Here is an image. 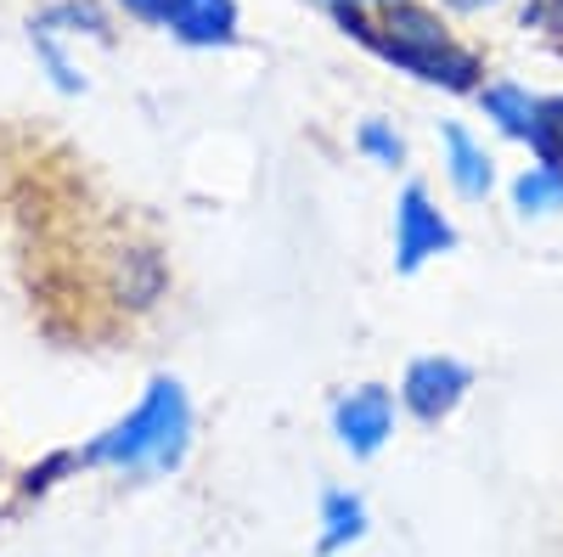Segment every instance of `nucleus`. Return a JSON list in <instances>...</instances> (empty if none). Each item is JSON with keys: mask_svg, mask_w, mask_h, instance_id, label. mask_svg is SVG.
<instances>
[{"mask_svg": "<svg viewBox=\"0 0 563 557\" xmlns=\"http://www.w3.org/2000/svg\"><path fill=\"white\" fill-rule=\"evenodd\" d=\"M512 209L530 214H558L563 209V164H536L512 180Z\"/></svg>", "mask_w": 563, "mask_h": 557, "instance_id": "10", "label": "nucleus"}, {"mask_svg": "<svg viewBox=\"0 0 563 557\" xmlns=\"http://www.w3.org/2000/svg\"><path fill=\"white\" fill-rule=\"evenodd\" d=\"M445 175L462 198H490V186H496V169H490V153L485 142H474L462 124H445Z\"/></svg>", "mask_w": 563, "mask_h": 557, "instance_id": "8", "label": "nucleus"}, {"mask_svg": "<svg viewBox=\"0 0 563 557\" xmlns=\"http://www.w3.org/2000/svg\"><path fill=\"white\" fill-rule=\"evenodd\" d=\"M479 108L485 119L512 135V142H525L530 153H541V135H547V97H530L525 85H479Z\"/></svg>", "mask_w": 563, "mask_h": 557, "instance_id": "6", "label": "nucleus"}, {"mask_svg": "<svg viewBox=\"0 0 563 557\" xmlns=\"http://www.w3.org/2000/svg\"><path fill=\"white\" fill-rule=\"evenodd\" d=\"M366 501L355 490H327L321 495V552H344L366 535Z\"/></svg>", "mask_w": 563, "mask_h": 557, "instance_id": "9", "label": "nucleus"}, {"mask_svg": "<svg viewBox=\"0 0 563 557\" xmlns=\"http://www.w3.org/2000/svg\"><path fill=\"white\" fill-rule=\"evenodd\" d=\"M29 40H34V57L45 63V74H52V85H57V90H68V97H74V90H85V74L68 63V52H63V34H57V29L34 23V29H29Z\"/></svg>", "mask_w": 563, "mask_h": 557, "instance_id": "11", "label": "nucleus"}, {"mask_svg": "<svg viewBox=\"0 0 563 557\" xmlns=\"http://www.w3.org/2000/svg\"><path fill=\"white\" fill-rule=\"evenodd\" d=\"M355 147H361L372 164H384V169H400V164H406V142H400L384 119H366V124L355 130Z\"/></svg>", "mask_w": 563, "mask_h": 557, "instance_id": "13", "label": "nucleus"}, {"mask_svg": "<svg viewBox=\"0 0 563 557\" xmlns=\"http://www.w3.org/2000/svg\"><path fill=\"white\" fill-rule=\"evenodd\" d=\"M361 7H395V0H361Z\"/></svg>", "mask_w": 563, "mask_h": 557, "instance_id": "18", "label": "nucleus"}, {"mask_svg": "<svg viewBox=\"0 0 563 557\" xmlns=\"http://www.w3.org/2000/svg\"><path fill=\"white\" fill-rule=\"evenodd\" d=\"M119 7H124L135 23H164V18H169V0H119Z\"/></svg>", "mask_w": 563, "mask_h": 557, "instance_id": "16", "label": "nucleus"}, {"mask_svg": "<svg viewBox=\"0 0 563 557\" xmlns=\"http://www.w3.org/2000/svg\"><path fill=\"white\" fill-rule=\"evenodd\" d=\"M361 40H366L389 68H400V74H411V79H422V85H440V90H479L485 63L467 52V45L440 23V12H429V7H411V0L378 7V18L366 23Z\"/></svg>", "mask_w": 563, "mask_h": 557, "instance_id": "2", "label": "nucleus"}, {"mask_svg": "<svg viewBox=\"0 0 563 557\" xmlns=\"http://www.w3.org/2000/svg\"><path fill=\"white\" fill-rule=\"evenodd\" d=\"M186 450H192V400H186L180 378L158 371L119 423H108L74 456L79 468H102V474H175Z\"/></svg>", "mask_w": 563, "mask_h": 557, "instance_id": "1", "label": "nucleus"}, {"mask_svg": "<svg viewBox=\"0 0 563 557\" xmlns=\"http://www.w3.org/2000/svg\"><path fill=\"white\" fill-rule=\"evenodd\" d=\"M333 434L350 456H378L395 439V394L384 383H361L333 405Z\"/></svg>", "mask_w": 563, "mask_h": 557, "instance_id": "5", "label": "nucleus"}, {"mask_svg": "<svg viewBox=\"0 0 563 557\" xmlns=\"http://www.w3.org/2000/svg\"><path fill=\"white\" fill-rule=\"evenodd\" d=\"M536 164H563V97H547V135Z\"/></svg>", "mask_w": 563, "mask_h": 557, "instance_id": "14", "label": "nucleus"}, {"mask_svg": "<svg viewBox=\"0 0 563 557\" xmlns=\"http://www.w3.org/2000/svg\"><path fill=\"white\" fill-rule=\"evenodd\" d=\"M164 29L192 52H220L238 40V0H169Z\"/></svg>", "mask_w": 563, "mask_h": 557, "instance_id": "7", "label": "nucleus"}, {"mask_svg": "<svg viewBox=\"0 0 563 557\" xmlns=\"http://www.w3.org/2000/svg\"><path fill=\"white\" fill-rule=\"evenodd\" d=\"M34 23H45V29H57L63 40H74V34H108V18L90 7V0H63V7H52L45 18H34Z\"/></svg>", "mask_w": 563, "mask_h": 557, "instance_id": "12", "label": "nucleus"}, {"mask_svg": "<svg viewBox=\"0 0 563 557\" xmlns=\"http://www.w3.org/2000/svg\"><path fill=\"white\" fill-rule=\"evenodd\" d=\"M440 7H451V12H485V7H496V0H440Z\"/></svg>", "mask_w": 563, "mask_h": 557, "instance_id": "17", "label": "nucleus"}, {"mask_svg": "<svg viewBox=\"0 0 563 557\" xmlns=\"http://www.w3.org/2000/svg\"><path fill=\"white\" fill-rule=\"evenodd\" d=\"M456 248V225L434 209V198L422 186H406L400 203H395V270L417 276L429 259Z\"/></svg>", "mask_w": 563, "mask_h": 557, "instance_id": "3", "label": "nucleus"}, {"mask_svg": "<svg viewBox=\"0 0 563 557\" xmlns=\"http://www.w3.org/2000/svg\"><path fill=\"white\" fill-rule=\"evenodd\" d=\"M467 389H474V371H467L456 355H422L406 366V378H400V400L411 416H422V423H440V416H451Z\"/></svg>", "mask_w": 563, "mask_h": 557, "instance_id": "4", "label": "nucleus"}, {"mask_svg": "<svg viewBox=\"0 0 563 557\" xmlns=\"http://www.w3.org/2000/svg\"><path fill=\"white\" fill-rule=\"evenodd\" d=\"M321 7L333 12V18L344 23V34H355V40H361V34H366V23H372V18H366V7H361V0H321Z\"/></svg>", "mask_w": 563, "mask_h": 557, "instance_id": "15", "label": "nucleus"}]
</instances>
